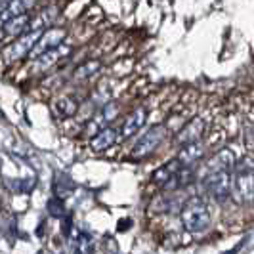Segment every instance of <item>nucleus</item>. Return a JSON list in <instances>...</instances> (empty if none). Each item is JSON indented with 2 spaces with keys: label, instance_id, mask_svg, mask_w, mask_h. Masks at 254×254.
<instances>
[{
  "label": "nucleus",
  "instance_id": "f257e3e1",
  "mask_svg": "<svg viewBox=\"0 0 254 254\" xmlns=\"http://www.w3.org/2000/svg\"><path fill=\"white\" fill-rule=\"evenodd\" d=\"M180 216L186 229L191 233H201L212 224V212L203 197H191L190 201H186V204L180 208Z\"/></svg>",
  "mask_w": 254,
  "mask_h": 254
},
{
  "label": "nucleus",
  "instance_id": "f03ea898",
  "mask_svg": "<svg viewBox=\"0 0 254 254\" xmlns=\"http://www.w3.org/2000/svg\"><path fill=\"white\" fill-rule=\"evenodd\" d=\"M204 190L208 193L210 199H214L216 203L228 201L233 188V174L231 172H218V174H206L204 178Z\"/></svg>",
  "mask_w": 254,
  "mask_h": 254
},
{
  "label": "nucleus",
  "instance_id": "7ed1b4c3",
  "mask_svg": "<svg viewBox=\"0 0 254 254\" xmlns=\"http://www.w3.org/2000/svg\"><path fill=\"white\" fill-rule=\"evenodd\" d=\"M166 134H168V128H166L165 125H155V127H151L143 136H141L140 140L134 143L132 155L138 157V159L151 155V153L163 143V140L166 138Z\"/></svg>",
  "mask_w": 254,
  "mask_h": 254
},
{
  "label": "nucleus",
  "instance_id": "20e7f679",
  "mask_svg": "<svg viewBox=\"0 0 254 254\" xmlns=\"http://www.w3.org/2000/svg\"><path fill=\"white\" fill-rule=\"evenodd\" d=\"M235 176H233V186L237 195L245 201L253 199V157H245L237 166H233Z\"/></svg>",
  "mask_w": 254,
  "mask_h": 254
},
{
  "label": "nucleus",
  "instance_id": "39448f33",
  "mask_svg": "<svg viewBox=\"0 0 254 254\" xmlns=\"http://www.w3.org/2000/svg\"><path fill=\"white\" fill-rule=\"evenodd\" d=\"M65 37H67V31H65L64 27H52V29H48L46 33H42L38 37V40L35 42V46H33V50L29 52V56L37 60L42 54L60 48L64 44Z\"/></svg>",
  "mask_w": 254,
  "mask_h": 254
},
{
  "label": "nucleus",
  "instance_id": "423d86ee",
  "mask_svg": "<svg viewBox=\"0 0 254 254\" xmlns=\"http://www.w3.org/2000/svg\"><path fill=\"white\" fill-rule=\"evenodd\" d=\"M40 35H42L40 31H29V33H25L23 37L17 38L12 46L6 48L4 58H6L8 62H15V60H19V58H23V56H29V52L33 50V46H35V42L38 40Z\"/></svg>",
  "mask_w": 254,
  "mask_h": 254
},
{
  "label": "nucleus",
  "instance_id": "0eeeda50",
  "mask_svg": "<svg viewBox=\"0 0 254 254\" xmlns=\"http://www.w3.org/2000/svg\"><path fill=\"white\" fill-rule=\"evenodd\" d=\"M117 113H119V107H117V103L115 102L103 103V107L100 109V113L96 115V117L88 123V127H86V134H88V136H96V134H100L103 128H105V125H109L115 117H117Z\"/></svg>",
  "mask_w": 254,
  "mask_h": 254
},
{
  "label": "nucleus",
  "instance_id": "6e6552de",
  "mask_svg": "<svg viewBox=\"0 0 254 254\" xmlns=\"http://www.w3.org/2000/svg\"><path fill=\"white\" fill-rule=\"evenodd\" d=\"M204 121L203 119H193V121H190L186 127L180 130L178 134H176V138H174V141H176V145H190V143H195V141H201V136L204 134Z\"/></svg>",
  "mask_w": 254,
  "mask_h": 254
},
{
  "label": "nucleus",
  "instance_id": "1a4fd4ad",
  "mask_svg": "<svg viewBox=\"0 0 254 254\" xmlns=\"http://www.w3.org/2000/svg\"><path fill=\"white\" fill-rule=\"evenodd\" d=\"M235 166V155L231 149L218 151L208 163H206V174H218V172H233Z\"/></svg>",
  "mask_w": 254,
  "mask_h": 254
},
{
  "label": "nucleus",
  "instance_id": "9d476101",
  "mask_svg": "<svg viewBox=\"0 0 254 254\" xmlns=\"http://www.w3.org/2000/svg\"><path fill=\"white\" fill-rule=\"evenodd\" d=\"M145 119H147V111H145L143 107L134 109V111L125 119V123H123V128H121V138H123V140H128L130 136H134V134H136V132L145 125Z\"/></svg>",
  "mask_w": 254,
  "mask_h": 254
},
{
  "label": "nucleus",
  "instance_id": "9b49d317",
  "mask_svg": "<svg viewBox=\"0 0 254 254\" xmlns=\"http://www.w3.org/2000/svg\"><path fill=\"white\" fill-rule=\"evenodd\" d=\"M204 157V145L203 141H195V143H190V145H184L178 153V159L182 165L186 168H191L195 163H199Z\"/></svg>",
  "mask_w": 254,
  "mask_h": 254
},
{
  "label": "nucleus",
  "instance_id": "f8f14e48",
  "mask_svg": "<svg viewBox=\"0 0 254 254\" xmlns=\"http://www.w3.org/2000/svg\"><path fill=\"white\" fill-rule=\"evenodd\" d=\"M29 25H31V15L23 13V15H17L12 17L4 23V33L8 37H23L25 33H29Z\"/></svg>",
  "mask_w": 254,
  "mask_h": 254
},
{
  "label": "nucleus",
  "instance_id": "ddd939ff",
  "mask_svg": "<svg viewBox=\"0 0 254 254\" xmlns=\"http://www.w3.org/2000/svg\"><path fill=\"white\" fill-rule=\"evenodd\" d=\"M117 140H119V130L117 128H103L100 134L94 136V140H92L90 145H92L94 151L102 153L105 149H109Z\"/></svg>",
  "mask_w": 254,
  "mask_h": 254
},
{
  "label": "nucleus",
  "instance_id": "4468645a",
  "mask_svg": "<svg viewBox=\"0 0 254 254\" xmlns=\"http://www.w3.org/2000/svg\"><path fill=\"white\" fill-rule=\"evenodd\" d=\"M195 182V172L193 168H182L178 174H174L172 178L168 180L165 184V190L166 191H180L184 188H188L190 184Z\"/></svg>",
  "mask_w": 254,
  "mask_h": 254
},
{
  "label": "nucleus",
  "instance_id": "2eb2a0df",
  "mask_svg": "<svg viewBox=\"0 0 254 254\" xmlns=\"http://www.w3.org/2000/svg\"><path fill=\"white\" fill-rule=\"evenodd\" d=\"M182 168H186V166L182 165L178 159H172L170 163H166V165H163L161 168H157V170H155L153 180H155L157 184H163V186H165L166 182L172 178L174 174H178Z\"/></svg>",
  "mask_w": 254,
  "mask_h": 254
},
{
  "label": "nucleus",
  "instance_id": "dca6fc26",
  "mask_svg": "<svg viewBox=\"0 0 254 254\" xmlns=\"http://www.w3.org/2000/svg\"><path fill=\"white\" fill-rule=\"evenodd\" d=\"M78 109V105L73 98H60L58 102L54 103V113L60 119H67V117H73Z\"/></svg>",
  "mask_w": 254,
  "mask_h": 254
},
{
  "label": "nucleus",
  "instance_id": "f3484780",
  "mask_svg": "<svg viewBox=\"0 0 254 254\" xmlns=\"http://www.w3.org/2000/svg\"><path fill=\"white\" fill-rule=\"evenodd\" d=\"M100 69H102V62H98V60H90V62L82 64L80 67H76L75 73H73V80H76V82L86 80V78H90L92 75H96Z\"/></svg>",
  "mask_w": 254,
  "mask_h": 254
},
{
  "label": "nucleus",
  "instance_id": "a211bd4d",
  "mask_svg": "<svg viewBox=\"0 0 254 254\" xmlns=\"http://www.w3.org/2000/svg\"><path fill=\"white\" fill-rule=\"evenodd\" d=\"M73 190H75V184L71 182V178H69L67 174H56V182H54V191H56V195H54V197H58V199L64 201L65 197Z\"/></svg>",
  "mask_w": 254,
  "mask_h": 254
},
{
  "label": "nucleus",
  "instance_id": "6ab92c4d",
  "mask_svg": "<svg viewBox=\"0 0 254 254\" xmlns=\"http://www.w3.org/2000/svg\"><path fill=\"white\" fill-rule=\"evenodd\" d=\"M27 8H31L29 2H10L2 12H0V21H8L12 17H17V15H23V13H29Z\"/></svg>",
  "mask_w": 254,
  "mask_h": 254
},
{
  "label": "nucleus",
  "instance_id": "aec40b11",
  "mask_svg": "<svg viewBox=\"0 0 254 254\" xmlns=\"http://www.w3.org/2000/svg\"><path fill=\"white\" fill-rule=\"evenodd\" d=\"M65 48H56V50H52V52H46V54H42L40 58H37V65H38V69H48L50 65H54L62 56L65 54Z\"/></svg>",
  "mask_w": 254,
  "mask_h": 254
},
{
  "label": "nucleus",
  "instance_id": "412c9836",
  "mask_svg": "<svg viewBox=\"0 0 254 254\" xmlns=\"http://www.w3.org/2000/svg\"><path fill=\"white\" fill-rule=\"evenodd\" d=\"M73 254H94V241L88 233H80L75 243Z\"/></svg>",
  "mask_w": 254,
  "mask_h": 254
},
{
  "label": "nucleus",
  "instance_id": "4be33fe9",
  "mask_svg": "<svg viewBox=\"0 0 254 254\" xmlns=\"http://www.w3.org/2000/svg\"><path fill=\"white\" fill-rule=\"evenodd\" d=\"M13 184H10V188H12L15 193H31V191L35 190V186H37V178L35 176H31V178H21V180H12Z\"/></svg>",
  "mask_w": 254,
  "mask_h": 254
},
{
  "label": "nucleus",
  "instance_id": "5701e85b",
  "mask_svg": "<svg viewBox=\"0 0 254 254\" xmlns=\"http://www.w3.org/2000/svg\"><path fill=\"white\" fill-rule=\"evenodd\" d=\"M46 210L50 212V216L54 218H64L65 216V203L58 197H52L46 203Z\"/></svg>",
  "mask_w": 254,
  "mask_h": 254
},
{
  "label": "nucleus",
  "instance_id": "b1692460",
  "mask_svg": "<svg viewBox=\"0 0 254 254\" xmlns=\"http://www.w3.org/2000/svg\"><path fill=\"white\" fill-rule=\"evenodd\" d=\"M65 218V222H64V235L65 237H69L71 235V224H73V216L71 214H67Z\"/></svg>",
  "mask_w": 254,
  "mask_h": 254
},
{
  "label": "nucleus",
  "instance_id": "393cba45",
  "mask_svg": "<svg viewBox=\"0 0 254 254\" xmlns=\"http://www.w3.org/2000/svg\"><path fill=\"white\" fill-rule=\"evenodd\" d=\"M130 226H132V220H130V218H125V220H119L117 229H119V231H128Z\"/></svg>",
  "mask_w": 254,
  "mask_h": 254
},
{
  "label": "nucleus",
  "instance_id": "a878e982",
  "mask_svg": "<svg viewBox=\"0 0 254 254\" xmlns=\"http://www.w3.org/2000/svg\"><path fill=\"white\" fill-rule=\"evenodd\" d=\"M38 254H52V253H50V251H40Z\"/></svg>",
  "mask_w": 254,
  "mask_h": 254
}]
</instances>
